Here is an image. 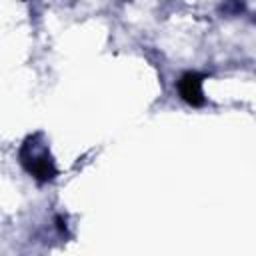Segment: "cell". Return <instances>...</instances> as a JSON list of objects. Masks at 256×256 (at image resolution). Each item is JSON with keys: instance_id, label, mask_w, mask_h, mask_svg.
Masks as SVG:
<instances>
[{"instance_id": "1", "label": "cell", "mask_w": 256, "mask_h": 256, "mask_svg": "<svg viewBox=\"0 0 256 256\" xmlns=\"http://www.w3.org/2000/svg\"><path fill=\"white\" fill-rule=\"evenodd\" d=\"M178 90H180V96L192 106H200L204 102V98H202V76L196 74V72L184 74L178 82Z\"/></svg>"}]
</instances>
